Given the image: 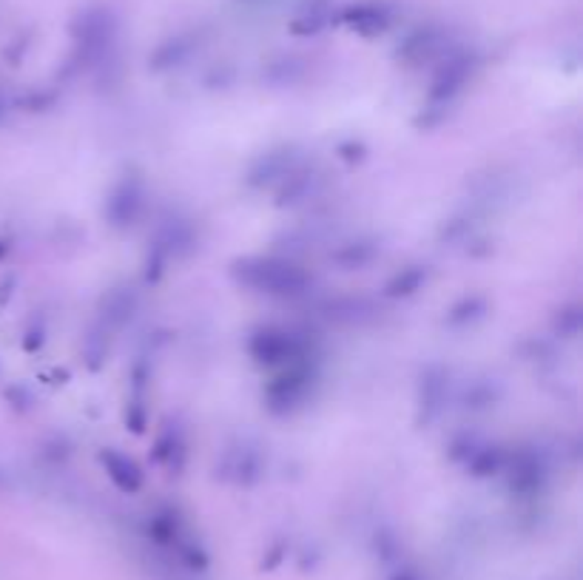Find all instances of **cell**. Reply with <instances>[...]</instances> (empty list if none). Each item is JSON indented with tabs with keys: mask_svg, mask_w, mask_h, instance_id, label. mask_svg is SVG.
<instances>
[{
	"mask_svg": "<svg viewBox=\"0 0 583 580\" xmlns=\"http://www.w3.org/2000/svg\"><path fill=\"white\" fill-rule=\"evenodd\" d=\"M240 268H242L240 280L256 290H265V293H296L302 285H305V276L288 262L256 259V262H245Z\"/></svg>",
	"mask_w": 583,
	"mask_h": 580,
	"instance_id": "6da1fadb",
	"label": "cell"
},
{
	"mask_svg": "<svg viewBox=\"0 0 583 580\" xmlns=\"http://www.w3.org/2000/svg\"><path fill=\"white\" fill-rule=\"evenodd\" d=\"M103 463H106V470L111 475L114 483H120L123 490H137L139 486V470H137V463L128 461L126 455H117V453H103Z\"/></svg>",
	"mask_w": 583,
	"mask_h": 580,
	"instance_id": "7a4b0ae2",
	"label": "cell"
}]
</instances>
